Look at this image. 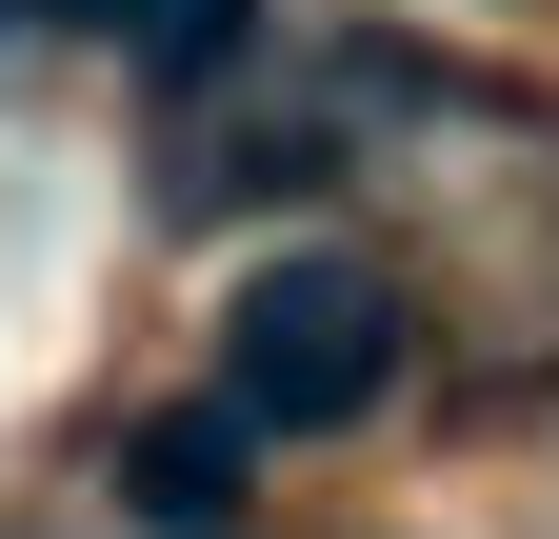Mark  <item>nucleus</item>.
Returning a JSON list of instances; mask_svg holds the SVG:
<instances>
[{
    "instance_id": "obj_1",
    "label": "nucleus",
    "mask_w": 559,
    "mask_h": 539,
    "mask_svg": "<svg viewBox=\"0 0 559 539\" xmlns=\"http://www.w3.org/2000/svg\"><path fill=\"white\" fill-rule=\"evenodd\" d=\"M380 380H400V280L380 260H260L240 320H221V399L260 440H340V420H380Z\"/></svg>"
},
{
    "instance_id": "obj_2",
    "label": "nucleus",
    "mask_w": 559,
    "mask_h": 539,
    "mask_svg": "<svg viewBox=\"0 0 559 539\" xmlns=\"http://www.w3.org/2000/svg\"><path fill=\"white\" fill-rule=\"evenodd\" d=\"M240 459H260V420H240V399H200V420H140L120 480H140L160 539H221V519H240Z\"/></svg>"
},
{
    "instance_id": "obj_3",
    "label": "nucleus",
    "mask_w": 559,
    "mask_h": 539,
    "mask_svg": "<svg viewBox=\"0 0 559 539\" xmlns=\"http://www.w3.org/2000/svg\"><path fill=\"white\" fill-rule=\"evenodd\" d=\"M60 21L120 40L140 81H200V60H240V40H260V0H60Z\"/></svg>"
},
{
    "instance_id": "obj_4",
    "label": "nucleus",
    "mask_w": 559,
    "mask_h": 539,
    "mask_svg": "<svg viewBox=\"0 0 559 539\" xmlns=\"http://www.w3.org/2000/svg\"><path fill=\"white\" fill-rule=\"evenodd\" d=\"M0 21H21V0H0Z\"/></svg>"
}]
</instances>
